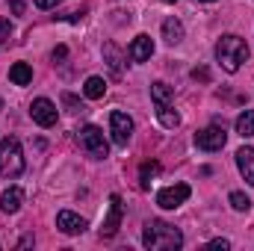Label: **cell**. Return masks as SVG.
<instances>
[{
    "label": "cell",
    "instance_id": "cell-1",
    "mask_svg": "<svg viewBox=\"0 0 254 251\" xmlns=\"http://www.w3.org/2000/svg\"><path fill=\"white\" fill-rule=\"evenodd\" d=\"M142 246L154 251H175L184 246V234L175 225H166L160 219H151L142 231Z\"/></svg>",
    "mask_w": 254,
    "mask_h": 251
},
{
    "label": "cell",
    "instance_id": "cell-2",
    "mask_svg": "<svg viewBox=\"0 0 254 251\" xmlns=\"http://www.w3.org/2000/svg\"><path fill=\"white\" fill-rule=\"evenodd\" d=\"M216 60L222 63V68L228 74H234V71H240V65L249 60V45L240 36H222L219 45H216Z\"/></svg>",
    "mask_w": 254,
    "mask_h": 251
},
{
    "label": "cell",
    "instance_id": "cell-3",
    "mask_svg": "<svg viewBox=\"0 0 254 251\" xmlns=\"http://www.w3.org/2000/svg\"><path fill=\"white\" fill-rule=\"evenodd\" d=\"M24 172V151L15 136H6L0 142V178H18Z\"/></svg>",
    "mask_w": 254,
    "mask_h": 251
},
{
    "label": "cell",
    "instance_id": "cell-4",
    "mask_svg": "<svg viewBox=\"0 0 254 251\" xmlns=\"http://www.w3.org/2000/svg\"><path fill=\"white\" fill-rule=\"evenodd\" d=\"M77 139H80V148L89 154V157H95V160H104L107 154H110V145H107V136H104V130L98 125H86L77 130Z\"/></svg>",
    "mask_w": 254,
    "mask_h": 251
},
{
    "label": "cell",
    "instance_id": "cell-5",
    "mask_svg": "<svg viewBox=\"0 0 254 251\" xmlns=\"http://www.w3.org/2000/svg\"><path fill=\"white\" fill-rule=\"evenodd\" d=\"M110 133H113V142H116L119 148H125L127 142H130V136H133V122H130V116L122 113V110H113V113H110Z\"/></svg>",
    "mask_w": 254,
    "mask_h": 251
},
{
    "label": "cell",
    "instance_id": "cell-6",
    "mask_svg": "<svg viewBox=\"0 0 254 251\" xmlns=\"http://www.w3.org/2000/svg\"><path fill=\"white\" fill-rule=\"evenodd\" d=\"M190 195H192L190 184H175V187H166V189L157 192V204H160L163 210H175V207H181Z\"/></svg>",
    "mask_w": 254,
    "mask_h": 251
},
{
    "label": "cell",
    "instance_id": "cell-7",
    "mask_svg": "<svg viewBox=\"0 0 254 251\" xmlns=\"http://www.w3.org/2000/svg\"><path fill=\"white\" fill-rule=\"evenodd\" d=\"M225 142H228V136H225V130L222 127H204V130H198L195 133V145L201 148V151H222L225 148Z\"/></svg>",
    "mask_w": 254,
    "mask_h": 251
},
{
    "label": "cell",
    "instance_id": "cell-8",
    "mask_svg": "<svg viewBox=\"0 0 254 251\" xmlns=\"http://www.w3.org/2000/svg\"><path fill=\"white\" fill-rule=\"evenodd\" d=\"M30 116H33L36 125H42V127L57 125V107H54V101H48V98H36V101L30 104Z\"/></svg>",
    "mask_w": 254,
    "mask_h": 251
},
{
    "label": "cell",
    "instance_id": "cell-9",
    "mask_svg": "<svg viewBox=\"0 0 254 251\" xmlns=\"http://www.w3.org/2000/svg\"><path fill=\"white\" fill-rule=\"evenodd\" d=\"M122 216H125V207H122V195H110V213L104 219V228H101V237H113L122 225Z\"/></svg>",
    "mask_w": 254,
    "mask_h": 251
},
{
    "label": "cell",
    "instance_id": "cell-10",
    "mask_svg": "<svg viewBox=\"0 0 254 251\" xmlns=\"http://www.w3.org/2000/svg\"><path fill=\"white\" fill-rule=\"evenodd\" d=\"M57 228H60L63 234H83V231H86V219H80V216L71 213V210H63V213L57 216Z\"/></svg>",
    "mask_w": 254,
    "mask_h": 251
},
{
    "label": "cell",
    "instance_id": "cell-11",
    "mask_svg": "<svg viewBox=\"0 0 254 251\" xmlns=\"http://www.w3.org/2000/svg\"><path fill=\"white\" fill-rule=\"evenodd\" d=\"M151 54H154V42H151V36H136L133 45H130V60H133V63H148Z\"/></svg>",
    "mask_w": 254,
    "mask_h": 251
},
{
    "label": "cell",
    "instance_id": "cell-12",
    "mask_svg": "<svg viewBox=\"0 0 254 251\" xmlns=\"http://www.w3.org/2000/svg\"><path fill=\"white\" fill-rule=\"evenodd\" d=\"M21 204H24V189L21 187H9L0 195V210H3V213H18Z\"/></svg>",
    "mask_w": 254,
    "mask_h": 251
},
{
    "label": "cell",
    "instance_id": "cell-13",
    "mask_svg": "<svg viewBox=\"0 0 254 251\" xmlns=\"http://www.w3.org/2000/svg\"><path fill=\"white\" fill-rule=\"evenodd\" d=\"M237 166H240L243 178L254 187V148H240L237 151Z\"/></svg>",
    "mask_w": 254,
    "mask_h": 251
},
{
    "label": "cell",
    "instance_id": "cell-14",
    "mask_svg": "<svg viewBox=\"0 0 254 251\" xmlns=\"http://www.w3.org/2000/svg\"><path fill=\"white\" fill-rule=\"evenodd\" d=\"M163 39H166L169 45H181V42H184V24H181L178 18H166V21H163Z\"/></svg>",
    "mask_w": 254,
    "mask_h": 251
},
{
    "label": "cell",
    "instance_id": "cell-15",
    "mask_svg": "<svg viewBox=\"0 0 254 251\" xmlns=\"http://www.w3.org/2000/svg\"><path fill=\"white\" fill-rule=\"evenodd\" d=\"M9 80H12L15 86H30V83H33V68L27 63H15L9 68Z\"/></svg>",
    "mask_w": 254,
    "mask_h": 251
},
{
    "label": "cell",
    "instance_id": "cell-16",
    "mask_svg": "<svg viewBox=\"0 0 254 251\" xmlns=\"http://www.w3.org/2000/svg\"><path fill=\"white\" fill-rule=\"evenodd\" d=\"M83 95H86L89 101H101V98L107 95V80H104V77H89L86 86H83Z\"/></svg>",
    "mask_w": 254,
    "mask_h": 251
},
{
    "label": "cell",
    "instance_id": "cell-17",
    "mask_svg": "<svg viewBox=\"0 0 254 251\" xmlns=\"http://www.w3.org/2000/svg\"><path fill=\"white\" fill-rule=\"evenodd\" d=\"M151 98H154L157 107H169V104L175 101V92H172V86H166V83H154V86H151Z\"/></svg>",
    "mask_w": 254,
    "mask_h": 251
},
{
    "label": "cell",
    "instance_id": "cell-18",
    "mask_svg": "<svg viewBox=\"0 0 254 251\" xmlns=\"http://www.w3.org/2000/svg\"><path fill=\"white\" fill-rule=\"evenodd\" d=\"M157 116H160V125L169 127V130H175V127L181 125V116L172 110V104L169 107H157Z\"/></svg>",
    "mask_w": 254,
    "mask_h": 251
},
{
    "label": "cell",
    "instance_id": "cell-19",
    "mask_svg": "<svg viewBox=\"0 0 254 251\" xmlns=\"http://www.w3.org/2000/svg\"><path fill=\"white\" fill-rule=\"evenodd\" d=\"M237 133L240 136H254V110H246L237 119Z\"/></svg>",
    "mask_w": 254,
    "mask_h": 251
},
{
    "label": "cell",
    "instance_id": "cell-20",
    "mask_svg": "<svg viewBox=\"0 0 254 251\" xmlns=\"http://www.w3.org/2000/svg\"><path fill=\"white\" fill-rule=\"evenodd\" d=\"M157 172H160V163H154V160H151V163H142V169H139V178H142L139 184H142V189L151 187V178H154Z\"/></svg>",
    "mask_w": 254,
    "mask_h": 251
},
{
    "label": "cell",
    "instance_id": "cell-21",
    "mask_svg": "<svg viewBox=\"0 0 254 251\" xmlns=\"http://www.w3.org/2000/svg\"><path fill=\"white\" fill-rule=\"evenodd\" d=\"M104 57H107V63H110V68L116 74H122V54H119L116 45H104Z\"/></svg>",
    "mask_w": 254,
    "mask_h": 251
},
{
    "label": "cell",
    "instance_id": "cell-22",
    "mask_svg": "<svg viewBox=\"0 0 254 251\" xmlns=\"http://www.w3.org/2000/svg\"><path fill=\"white\" fill-rule=\"evenodd\" d=\"M231 207L243 213V210H249V207H252V201H249V195H243V192H231Z\"/></svg>",
    "mask_w": 254,
    "mask_h": 251
},
{
    "label": "cell",
    "instance_id": "cell-23",
    "mask_svg": "<svg viewBox=\"0 0 254 251\" xmlns=\"http://www.w3.org/2000/svg\"><path fill=\"white\" fill-rule=\"evenodd\" d=\"M63 104L68 107V110H71V113H77V110H83V107H80V101H77L74 95H68V92L63 95Z\"/></svg>",
    "mask_w": 254,
    "mask_h": 251
},
{
    "label": "cell",
    "instance_id": "cell-24",
    "mask_svg": "<svg viewBox=\"0 0 254 251\" xmlns=\"http://www.w3.org/2000/svg\"><path fill=\"white\" fill-rule=\"evenodd\" d=\"M9 33H12V24H9V21H3V18H0V48H3V42H6V39H9Z\"/></svg>",
    "mask_w": 254,
    "mask_h": 251
},
{
    "label": "cell",
    "instance_id": "cell-25",
    "mask_svg": "<svg viewBox=\"0 0 254 251\" xmlns=\"http://www.w3.org/2000/svg\"><path fill=\"white\" fill-rule=\"evenodd\" d=\"M63 0H36V6L39 9H54V6H60Z\"/></svg>",
    "mask_w": 254,
    "mask_h": 251
},
{
    "label": "cell",
    "instance_id": "cell-26",
    "mask_svg": "<svg viewBox=\"0 0 254 251\" xmlns=\"http://www.w3.org/2000/svg\"><path fill=\"white\" fill-rule=\"evenodd\" d=\"M210 249H222V251H228V249H231V243H228V240H210Z\"/></svg>",
    "mask_w": 254,
    "mask_h": 251
},
{
    "label": "cell",
    "instance_id": "cell-27",
    "mask_svg": "<svg viewBox=\"0 0 254 251\" xmlns=\"http://www.w3.org/2000/svg\"><path fill=\"white\" fill-rule=\"evenodd\" d=\"M192 77H195V80H210V71H207V68H195Z\"/></svg>",
    "mask_w": 254,
    "mask_h": 251
},
{
    "label": "cell",
    "instance_id": "cell-28",
    "mask_svg": "<svg viewBox=\"0 0 254 251\" xmlns=\"http://www.w3.org/2000/svg\"><path fill=\"white\" fill-rule=\"evenodd\" d=\"M9 9H12L15 15H21V12H24V0H12V3H9Z\"/></svg>",
    "mask_w": 254,
    "mask_h": 251
},
{
    "label": "cell",
    "instance_id": "cell-29",
    "mask_svg": "<svg viewBox=\"0 0 254 251\" xmlns=\"http://www.w3.org/2000/svg\"><path fill=\"white\" fill-rule=\"evenodd\" d=\"M65 54H68L65 48H57V51H54V60H65Z\"/></svg>",
    "mask_w": 254,
    "mask_h": 251
},
{
    "label": "cell",
    "instance_id": "cell-30",
    "mask_svg": "<svg viewBox=\"0 0 254 251\" xmlns=\"http://www.w3.org/2000/svg\"><path fill=\"white\" fill-rule=\"evenodd\" d=\"M0 110H3V101H0Z\"/></svg>",
    "mask_w": 254,
    "mask_h": 251
},
{
    "label": "cell",
    "instance_id": "cell-31",
    "mask_svg": "<svg viewBox=\"0 0 254 251\" xmlns=\"http://www.w3.org/2000/svg\"><path fill=\"white\" fill-rule=\"evenodd\" d=\"M204 3H213V0H204Z\"/></svg>",
    "mask_w": 254,
    "mask_h": 251
}]
</instances>
